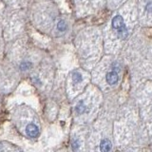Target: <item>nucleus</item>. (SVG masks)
<instances>
[{"mask_svg":"<svg viewBox=\"0 0 152 152\" xmlns=\"http://www.w3.org/2000/svg\"><path fill=\"white\" fill-rule=\"evenodd\" d=\"M26 133L28 137L34 138L39 134V128L34 124H28L26 127Z\"/></svg>","mask_w":152,"mask_h":152,"instance_id":"f257e3e1","label":"nucleus"},{"mask_svg":"<svg viewBox=\"0 0 152 152\" xmlns=\"http://www.w3.org/2000/svg\"><path fill=\"white\" fill-rule=\"evenodd\" d=\"M112 27L116 30H121V28H125V24H124V19L121 15H116L112 19Z\"/></svg>","mask_w":152,"mask_h":152,"instance_id":"f03ea898","label":"nucleus"},{"mask_svg":"<svg viewBox=\"0 0 152 152\" xmlns=\"http://www.w3.org/2000/svg\"><path fill=\"white\" fill-rule=\"evenodd\" d=\"M107 82L109 85H115L118 82V74L115 71H110L107 74Z\"/></svg>","mask_w":152,"mask_h":152,"instance_id":"7ed1b4c3","label":"nucleus"},{"mask_svg":"<svg viewBox=\"0 0 152 152\" xmlns=\"http://www.w3.org/2000/svg\"><path fill=\"white\" fill-rule=\"evenodd\" d=\"M100 149L102 151H109L111 149V142L107 139L102 140L101 144H100Z\"/></svg>","mask_w":152,"mask_h":152,"instance_id":"20e7f679","label":"nucleus"},{"mask_svg":"<svg viewBox=\"0 0 152 152\" xmlns=\"http://www.w3.org/2000/svg\"><path fill=\"white\" fill-rule=\"evenodd\" d=\"M85 110H86V106L82 101H80L77 104V106H76V111H77L79 114H82Z\"/></svg>","mask_w":152,"mask_h":152,"instance_id":"39448f33","label":"nucleus"},{"mask_svg":"<svg viewBox=\"0 0 152 152\" xmlns=\"http://www.w3.org/2000/svg\"><path fill=\"white\" fill-rule=\"evenodd\" d=\"M72 80H73V82L76 83V84L82 82V75H81L80 73H78V72H74L72 74Z\"/></svg>","mask_w":152,"mask_h":152,"instance_id":"423d86ee","label":"nucleus"},{"mask_svg":"<svg viewBox=\"0 0 152 152\" xmlns=\"http://www.w3.org/2000/svg\"><path fill=\"white\" fill-rule=\"evenodd\" d=\"M57 28L60 31H65L66 30V24L65 21L61 20L58 22V24H57Z\"/></svg>","mask_w":152,"mask_h":152,"instance_id":"0eeeda50","label":"nucleus"},{"mask_svg":"<svg viewBox=\"0 0 152 152\" xmlns=\"http://www.w3.org/2000/svg\"><path fill=\"white\" fill-rule=\"evenodd\" d=\"M31 66V64H30L28 62H23V63L21 64V66H20V68H21V69L22 70H27V69H28Z\"/></svg>","mask_w":152,"mask_h":152,"instance_id":"6e6552de","label":"nucleus"},{"mask_svg":"<svg viewBox=\"0 0 152 152\" xmlns=\"http://www.w3.org/2000/svg\"><path fill=\"white\" fill-rule=\"evenodd\" d=\"M145 9H146V11L148 12H151L152 13V2H148L146 4V6H145Z\"/></svg>","mask_w":152,"mask_h":152,"instance_id":"1a4fd4ad","label":"nucleus"},{"mask_svg":"<svg viewBox=\"0 0 152 152\" xmlns=\"http://www.w3.org/2000/svg\"><path fill=\"white\" fill-rule=\"evenodd\" d=\"M79 147V145H78V142L77 141H75V142H73V145H72V148L75 150V149H77Z\"/></svg>","mask_w":152,"mask_h":152,"instance_id":"9d476101","label":"nucleus"}]
</instances>
